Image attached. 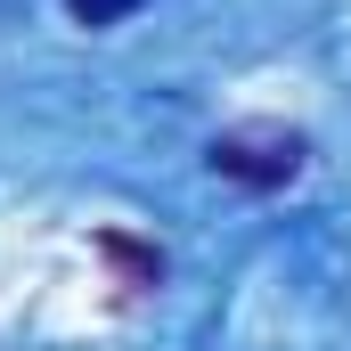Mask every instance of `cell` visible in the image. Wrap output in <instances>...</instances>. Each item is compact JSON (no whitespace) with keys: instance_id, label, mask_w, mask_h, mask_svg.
I'll return each instance as SVG.
<instances>
[{"instance_id":"1","label":"cell","mask_w":351,"mask_h":351,"mask_svg":"<svg viewBox=\"0 0 351 351\" xmlns=\"http://www.w3.org/2000/svg\"><path fill=\"white\" fill-rule=\"evenodd\" d=\"M294 164H302L294 131H229V139H213V172L245 180V188H278V180H294Z\"/></svg>"},{"instance_id":"2","label":"cell","mask_w":351,"mask_h":351,"mask_svg":"<svg viewBox=\"0 0 351 351\" xmlns=\"http://www.w3.org/2000/svg\"><path fill=\"white\" fill-rule=\"evenodd\" d=\"M66 8H74L82 25H123V16H131L139 0H66Z\"/></svg>"}]
</instances>
